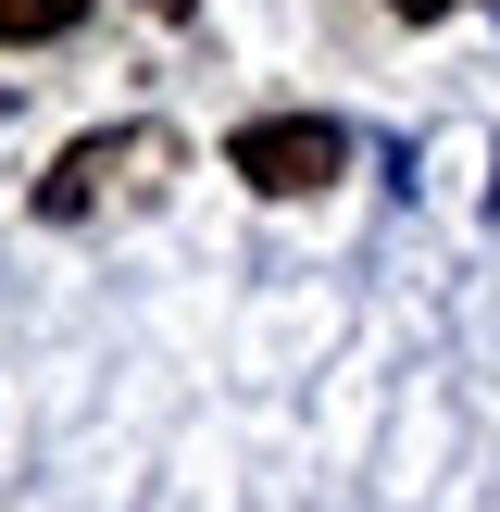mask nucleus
I'll use <instances>...</instances> for the list:
<instances>
[{"label": "nucleus", "mask_w": 500, "mask_h": 512, "mask_svg": "<svg viewBox=\"0 0 500 512\" xmlns=\"http://www.w3.org/2000/svg\"><path fill=\"white\" fill-rule=\"evenodd\" d=\"M75 13H88V0H0V50H38V38H63Z\"/></svg>", "instance_id": "7ed1b4c3"}, {"label": "nucleus", "mask_w": 500, "mask_h": 512, "mask_svg": "<svg viewBox=\"0 0 500 512\" xmlns=\"http://www.w3.org/2000/svg\"><path fill=\"white\" fill-rule=\"evenodd\" d=\"M225 163H238V188H263V200H313V188L350 175V125L338 113H250L238 138H225Z\"/></svg>", "instance_id": "f257e3e1"}, {"label": "nucleus", "mask_w": 500, "mask_h": 512, "mask_svg": "<svg viewBox=\"0 0 500 512\" xmlns=\"http://www.w3.org/2000/svg\"><path fill=\"white\" fill-rule=\"evenodd\" d=\"M388 13H400V25H438V13H463V0H388Z\"/></svg>", "instance_id": "20e7f679"}, {"label": "nucleus", "mask_w": 500, "mask_h": 512, "mask_svg": "<svg viewBox=\"0 0 500 512\" xmlns=\"http://www.w3.org/2000/svg\"><path fill=\"white\" fill-rule=\"evenodd\" d=\"M138 175H163V125H100V138H75L63 163L38 175V225H88L113 188H138Z\"/></svg>", "instance_id": "f03ea898"}, {"label": "nucleus", "mask_w": 500, "mask_h": 512, "mask_svg": "<svg viewBox=\"0 0 500 512\" xmlns=\"http://www.w3.org/2000/svg\"><path fill=\"white\" fill-rule=\"evenodd\" d=\"M150 13H163V25H188V13H200V0H150Z\"/></svg>", "instance_id": "39448f33"}]
</instances>
